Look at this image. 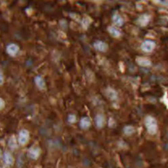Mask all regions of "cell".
Returning a JSON list of instances; mask_svg holds the SVG:
<instances>
[{"mask_svg":"<svg viewBox=\"0 0 168 168\" xmlns=\"http://www.w3.org/2000/svg\"><path fill=\"white\" fill-rule=\"evenodd\" d=\"M112 20L113 23H114V25H117V26L120 27L124 24V20H123V17H122L120 15L118 14V13H114V14L113 15Z\"/></svg>","mask_w":168,"mask_h":168,"instance_id":"cell-15","label":"cell"},{"mask_svg":"<svg viewBox=\"0 0 168 168\" xmlns=\"http://www.w3.org/2000/svg\"><path fill=\"white\" fill-rule=\"evenodd\" d=\"M35 85L40 90H44L46 88V82L42 76L40 75H37L35 78Z\"/></svg>","mask_w":168,"mask_h":168,"instance_id":"cell-12","label":"cell"},{"mask_svg":"<svg viewBox=\"0 0 168 168\" xmlns=\"http://www.w3.org/2000/svg\"><path fill=\"white\" fill-rule=\"evenodd\" d=\"M136 62L138 65L143 67H148L152 65V62L150 59L143 57H138L136 58Z\"/></svg>","mask_w":168,"mask_h":168,"instance_id":"cell-10","label":"cell"},{"mask_svg":"<svg viewBox=\"0 0 168 168\" xmlns=\"http://www.w3.org/2000/svg\"><path fill=\"white\" fill-rule=\"evenodd\" d=\"M30 138L29 132L26 129H22L18 135V143L21 146L27 144Z\"/></svg>","mask_w":168,"mask_h":168,"instance_id":"cell-2","label":"cell"},{"mask_svg":"<svg viewBox=\"0 0 168 168\" xmlns=\"http://www.w3.org/2000/svg\"><path fill=\"white\" fill-rule=\"evenodd\" d=\"M67 121L70 123H75L76 122V116L75 114H69L67 116Z\"/></svg>","mask_w":168,"mask_h":168,"instance_id":"cell-19","label":"cell"},{"mask_svg":"<svg viewBox=\"0 0 168 168\" xmlns=\"http://www.w3.org/2000/svg\"><path fill=\"white\" fill-rule=\"evenodd\" d=\"M2 158L4 163L7 166H11L13 164V162H14V159H13V155L9 152H5L4 154H3Z\"/></svg>","mask_w":168,"mask_h":168,"instance_id":"cell-9","label":"cell"},{"mask_svg":"<svg viewBox=\"0 0 168 168\" xmlns=\"http://www.w3.org/2000/svg\"><path fill=\"white\" fill-rule=\"evenodd\" d=\"M108 31H109V34L112 36V37H115V38H118L120 37L121 32L115 26H109L108 27Z\"/></svg>","mask_w":168,"mask_h":168,"instance_id":"cell-14","label":"cell"},{"mask_svg":"<svg viewBox=\"0 0 168 168\" xmlns=\"http://www.w3.org/2000/svg\"><path fill=\"white\" fill-rule=\"evenodd\" d=\"M6 106V102H5L4 99L0 98V110L3 109Z\"/></svg>","mask_w":168,"mask_h":168,"instance_id":"cell-21","label":"cell"},{"mask_svg":"<svg viewBox=\"0 0 168 168\" xmlns=\"http://www.w3.org/2000/svg\"><path fill=\"white\" fill-rule=\"evenodd\" d=\"M8 146H9L10 149L12 150H16V149L17 148L18 142H17V140L16 139V138H15L14 136L11 137V138H10L9 140H8Z\"/></svg>","mask_w":168,"mask_h":168,"instance_id":"cell-16","label":"cell"},{"mask_svg":"<svg viewBox=\"0 0 168 168\" xmlns=\"http://www.w3.org/2000/svg\"><path fill=\"white\" fill-rule=\"evenodd\" d=\"M105 123V116L102 114H97L95 117V124L97 128H101L104 126Z\"/></svg>","mask_w":168,"mask_h":168,"instance_id":"cell-13","label":"cell"},{"mask_svg":"<svg viewBox=\"0 0 168 168\" xmlns=\"http://www.w3.org/2000/svg\"><path fill=\"white\" fill-rule=\"evenodd\" d=\"M94 47L97 50L99 51V52H105L108 50L109 49V46L106 43L103 42L102 40H97L94 42Z\"/></svg>","mask_w":168,"mask_h":168,"instance_id":"cell-6","label":"cell"},{"mask_svg":"<svg viewBox=\"0 0 168 168\" xmlns=\"http://www.w3.org/2000/svg\"><path fill=\"white\" fill-rule=\"evenodd\" d=\"M140 48H141L142 51H143L144 52H152L155 48V43L153 40H146L142 43Z\"/></svg>","mask_w":168,"mask_h":168,"instance_id":"cell-3","label":"cell"},{"mask_svg":"<svg viewBox=\"0 0 168 168\" xmlns=\"http://www.w3.org/2000/svg\"><path fill=\"white\" fill-rule=\"evenodd\" d=\"M5 79H4V75H3L2 71L0 70V85H2L4 84Z\"/></svg>","mask_w":168,"mask_h":168,"instance_id":"cell-20","label":"cell"},{"mask_svg":"<svg viewBox=\"0 0 168 168\" xmlns=\"http://www.w3.org/2000/svg\"><path fill=\"white\" fill-rule=\"evenodd\" d=\"M80 127H81L82 129H87L91 125V120H90V117L88 116H84L82 117L81 120H80Z\"/></svg>","mask_w":168,"mask_h":168,"instance_id":"cell-11","label":"cell"},{"mask_svg":"<svg viewBox=\"0 0 168 168\" xmlns=\"http://www.w3.org/2000/svg\"><path fill=\"white\" fill-rule=\"evenodd\" d=\"M19 50H20V47L18 45L15 44H10L7 46L6 47V52L9 55L15 56L17 54Z\"/></svg>","mask_w":168,"mask_h":168,"instance_id":"cell-5","label":"cell"},{"mask_svg":"<svg viewBox=\"0 0 168 168\" xmlns=\"http://www.w3.org/2000/svg\"><path fill=\"white\" fill-rule=\"evenodd\" d=\"M105 95L109 99L112 101H115L118 99V94L114 89L111 87H108L105 90Z\"/></svg>","mask_w":168,"mask_h":168,"instance_id":"cell-7","label":"cell"},{"mask_svg":"<svg viewBox=\"0 0 168 168\" xmlns=\"http://www.w3.org/2000/svg\"><path fill=\"white\" fill-rule=\"evenodd\" d=\"M90 23V20H89L88 18L83 19V20H82V26H83V28L85 29H87V27L89 26Z\"/></svg>","mask_w":168,"mask_h":168,"instance_id":"cell-18","label":"cell"},{"mask_svg":"<svg viewBox=\"0 0 168 168\" xmlns=\"http://www.w3.org/2000/svg\"><path fill=\"white\" fill-rule=\"evenodd\" d=\"M40 155V149L37 146H32V147L29 149L28 151V156L30 158L36 160L38 158Z\"/></svg>","mask_w":168,"mask_h":168,"instance_id":"cell-4","label":"cell"},{"mask_svg":"<svg viewBox=\"0 0 168 168\" xmlns=\"http://www.w3.org/2000/svg\"><path fill=\"white\" fill-rule=\"evenodd\" d=\"M0 168H3V167H0Z\"/></svg>","mask_w":168,"mask_h":168,"instance_id":"cell-23","label":"cell"},{"mask_svg":"<svg viewBox=\"0 0 168 168\" xmlns=\"http://www.w3.org/2000/svg\"><path fill=\"white\" fill-rule=\"evenodd\" d=\"M2 157V150L1 149H0V158H1Z\"/></svg>","mask_w":168,"mask_h":168,"instance_id":"cell-22","label":"cell"},{"mask_svg":"<svg viewBox=\"0 0 168 168\" xmlns=\"http://www.w3.org/2000/svg\"><path fill=\"white\" fill-rule=\"evenodd\" d=\"M144 123L146 128L148 132L151 135H154L158 132V123L155 118L152 116H146L144 120Z\"/></svg>","mask_w":168,"mask_h":168,"instance_id":"cell-1","label":"cell"},{"mask_svg":"<svg viewBox=\"0 0 168 168\" xmlns=\"http://www.w3.org/2000/svg\"><path fill=\"white\" fill-rule=\"evenodd\" d=\"M150 16L149 14L145 13V14H143L139 17V18L138 19L137 23L139 24L140 26H147V25L149 24V23H150Z\"/></svg>","mask_w":168,"mask_h":168,"instance_id":"cell-8","label":"cell"},{"mask_svg":"<svg viewBox=\"0 0 168 168\" xmlns=\"http://www.w3.org/2000/svg\"><path fill=\"white\" fill-rule=\"evenodd\" d=\"M123 132H124L125 135L130 136V135H132V134L135 133V128L132 126H125L124 128H123Z\"/></svg>","mask_w":168,"mask_h":168,"instance_id":"cell-17","label":"cell"}]
</instances>
